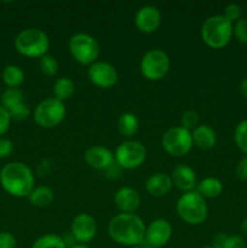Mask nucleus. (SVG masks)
Listing matches in <instances>:
<instances>
[{
  "label": "nucleus",
  "instance_id": "1",
  "mask_svg": "<svg viewBox=\"0 0 247 248\" xmlns=\"http://www.w3.org/2000/svg\"><path fill=\"white\" fill-rule=\"evenodd\" d=\"M145 224L135 213H119L108 224V234L116 244L126 247L139 246L144 241Z\"/></svg>",
  "mask_w": 247,
  "mask_h": 248
},
{
  "label": "nucleus",
  "instance_id": "2",
  "mask_svg": "<svg viewBox=\"0 0 247 248\" xmlns=\"http://www.w3.org/2000/svg\"><path fill=\"white\" fill-rule=\"evenodd\" d=\"M0 184L7 194L15 198H28L34 189V174L26 164L12 161L0 171Z\"/></svg>",
  "mask_w": 247,
  "mask_h": 248
},
{
  "label": "nucleus",
  "instance_id": "3",
  "mask_svg": "<svg viewBox=\"0 0 247 248\" xmlns=\"http://www.w3.org/2000/svg\"><path fill=\"white\" fill-rule=\"evenodd\" d=\"M234 26L223 15H213L201 26V39L211 48H223L229 44Z\"/></svg>",
  "mask_w": 247,
  "mask_h": 248
},
{
  "label": "nucleus",
  "instance_id": "4",
  "mask_svg": "<svg viewBox=\"0 0 247 248\" xmlns=\"http://www.w3.org/2000/svg\"><path fill=\"white\" fill-rule=\"evenodd\" d=\"M176 210L178 217L190 225L202 224L208 215L206 199L196 190L184 193L177 201Z\"/></svg>",
  "mask_w": 247,
  "mask_h": 248
},
{
  "label": "nucleus",
  "instance_id": "5",
  "mask_svg": "<svg viewBox=\"0 0 247 248\" xmlns=\"http://www.w3.org/2000/svg\"><path fill=\"white\" fill-rule=\"evenodd\" d=\"M50 39L39 28H28L18 33L15 39V48L22 56L29 58H41L47 55Z\"/></svg>",
  "mask_w": 247,
  "mask_h": 248
},
{
  "label": "nucleus",
  "instance_id": "6",
  "mask_svg": "<svg viewBox=\"0 0 247 248\" xmlns=\"http://www.w3.org/2000/svg\"><path fill=\"white\" fill-rule=\"evenodd\" d=\"M67 109L64 102L56 99L55 97L45 98L35 107L33 113L36 125L43 128H53L60 125L65 118Z\"/></svg>",
  "mask_w": 247,
  "mask_h": 248
},
{
  "label": "nucleus",
  "instance_id": "7",
  "mask_svg": "<svg viewBox=\"0 0 247 248\" xmlns=\"http://www.w3.org/2000/svg\"><path fill=\"white\" fill-rule=\"evenodd\" d=\"M69 51L80 64L91 65L99 56V44L91 34L77 33L69 39Z\"/></svg>",
  "mask_w": 247,
  "mask_h": 248
},
{
  "label": "nucleus",
  "instance_id": "8",
  "mask_svg": "<svg viewBox=\"0 0 247 248\" xmlns=\"http://www.w3.org/2000/svg\"><path fill=\"white\" fill-rule=\"evenodd\" d=\"M170 57L165 51L160 48H153L145 52L140 60V73L145 79L150 81H157L165 78L170 69Z\"/></svg>",
  "mask_w": 247,
  "mask_h": 248
},
{
  "label": "nucleus",
  "instance_id": "9",
  "mask_svg": "<svg viewBox=\"0 0 247 248\" xmlns=\"http://www.w3.org/2000/svg\"><path fill=\"white\" fill-rule=\"evenodd\" d=\"M161 145L171 156L181 157L188 154L193 148L191 132L182 126L169 128L161 138Z\"/></svg>",
  "mask_w": 247,
  "mask_h": 248
},
{
  "label": "nucleus",
  "instance_id": "10",
  "mask_svg": "<svg viewBox=\"0 0 247 248\" xmlns=\"http://www.w3.org/2000/svg\"><path fill=\"white\" fill-rule=\"evenodd\" d=\"M114 157L120 169L135 170L145 161L147 149L138 140H125L116 148Z\"/></svg>",
  "mask_w": 247,
  "mask_h": 248
},
{
  "label": "nucleus",
  "instance_id": "11",
  "mask_svg": "<svg viewBox=\"0 0 247 248\" xmlns=\"http://www.w3.org/2000/svg\"><path fill=\"white\" fill-rule=\"evenodd\" d=\"M171 223L164 218H157L145 228L144 246L147 248H162L166 246L172 237Z\"/></svg>",
  "mask_w": 247,
  "mask_h": 248
},
{
  "label": "nucleus",
  "instance_id": "12",
  "mask_svg": "<svg viewBox=\"0 0 247 248\" xmlns=\"http://www.w3.org/2000/svg\"><path fill=\"white\" fill-rule=\"evenodd\" d=\"M87 75H89L90 81L101 89H110L119 80L116 68L104 61H97L89 65Z\"/></svg>",
  "mask_w": 247,
  "mask_h": 248
},
{
  "label": "nucleus",
  "instance_id": "13",
  "mask_svg": "<svg viewBox=\"0 0 247 248\" xmlns=\"http://www.w3.org/2000/svg\"><path fill=\"white\" fill-rule=\"evenodd\" d=\"M97 234V222L89 213H80L73 219L70 235L79 245L91 242Z\"/></svg>",
  "mask_w": 247,
  "mask_h": 248
},
{
  "label": "nucleus",
  "instance_id": "14",
  "mask_svg": "<svg viewBox=\"0 0 247 248\" xmlns=\"http://www.w3.org/2000/svg\"><path fill=\"white\" fill-rule=\"evenodd\" d=\"M135 24L142 33H154L161 24V12L154 5H144L136 14Z\"/></svg>",
  "mask_w": 247,
  "mask_h": 248
},
{
  "label": "nucleus",
  "instance_id": "15",
  "mask_svg": "<svg viewBox=\"0 0 247 248\" xmlns=\"http://www.w3.org/2000/svg\"><path fill=\"white\" fill-rule=\"evenodd\" d=\"M84 159L91 169L99 170V171H106L115 162L114 153L103 145H92L87 148L84 154Z\"/></svg>",
  "mask_w": 247,
  "mask_h": 248
},
{
  "label": "nucleus",
  "instance_id": "16",
  "mask_svg": "<svg viewBox=\"0 0 247 248\" xmlns=\"http://www.w3.org/2000/svg\"><path fill=\"white\" fill-rule=\"evenodd\" d=\"M114 203L121 213H135L139 208L140 195L131 186H123L114 195Z\"/></svg>",
  "mask_w": 247,
  "mask_h": 248
},
{
  "label": "nucleus",
  "instance_id": "17",
  "mask_svg": "<svg viewBox=\"0 0 247 248\" xmlns=\"http://www.w3.org/2000/svg\"><path fill=\"white\" fill-rule=\"evenodd\" d=\"M171 179L173 186L184 193L194 190V188L196 186V174L194 170L188 165H178L177 167H174V170L172 171Z\"/></svg>",
  "mask_w": 247,
  "mask_h": 248
},
{
  "label": "nucleus",
  "instance_id": "18",
  "mask_svg": "<svg viewBox=\"0 0 247 248\" xmlns=\"http://www.w3.org/2000/svg\"><path fill=\"white\" fill-rule=\"evenodd\" d=\"M172 186H173V183H172L171 176H169L165 172H156L147 179L145 190L152 196L161 198V196L167 195L171 191Z\"/></svg>",
  "mask_w": 247,
  "mask_h": 248
},
{
  "label": "nucleus",
  "instance_id": "19",
  "mask_svg": "<svg viewBox=\"0 0 247 248\" xmlns=\"http://www.w3.org/2000/svg\"><path fill=\"white\" fill-rule=\"evenodd\" d=\"M191 138H193V144L202 150L212 149L217 143L216 131L211 126L205 125V124L196 126L191 131Z\"/></svg>",
  "mask_w": 247,
  "mask_h": 248
},
{
  "label": "nucleus",
  "instance_id": "20",
  "mask_svg": "<svg viewBox=\"0 0 247 248\" xmlns=\"http://www.w3.org/2000/svg\"><path fill=\"white\" fill-rule=\"evenodd\" d=\"M196 191L205 199H215L222 194L223 184L216 177H206L199 182L196 186Z\"/></svg>",
  "mask_w": 247,
  "mask_h": 248
},
{
  "label": "nucleus",
  "instance_id": "21",
  "mask_svg": "<svg viewBox=\"0 0 247 248\" xmlns=\"http://www.w3.org/2000/svg\"><path fill=\"white\" fill-rule=\"evenodd\" d=\"M28 199L31 205L35 207H47L55 200V193L50 186H36L31 191Z\"/></svg>",
  "mask_w": 247,
  "mask_h": 248
},
{
  "label": "nucleus",
  "instance_id": "22",
  "mask_svg": "<svg viewBox=\"0 0 247 248\" xmlns=\"http://www.w3.org/2000/svg\"><path fill=\"white\" fill-rule=\"evenodd\" d=\"M138 128H139V120L133 113L127 111L119 116L118 131L121 136L127 138L132 137L133 135L137 133Z\"/></svg>",
  "mask_w": 247,
  "mask_h": 248
},
{
  "label": "nucleus",
  "instance_id": "23",
  "mask_svg": "<svg viewBox=\"0 0 247 248\" xmlns=\"http://www.w3.org/2000/svg\"><path fill=\"white\" fill-rule=\"evenodd\" d=\"M53 97L61 102L69 99L75 92V84L70 78L62 77L53 84Z\"/></svg>",
  "mask_w": 247,
  "mask_h": 248
},
{
  "label": "nucleus",
  "instance_id": "24",
  "mask_svg": "<svg viewBox=\"0 0 247 248\" xmlns=\"http://www.w3.org/2000/svg\"><path fill=\"white\" fill-rule=\"evenodd\" d=\"M1 77L2 81L9 89H18V86H21L24 81V72L21 69V67L15 64L5 67Z\"/></svg>",
  "mask_w": 247,
  "mask_h": 248
},
{
  "label": "nucleus",
  "instance_id": "25",
  "mask_svg": "<svg viewBox=\"0 0 247 248\" xmlns=\"http://www.w3.org/2000/svg\"><path fill=\"white\" fill-rule=\"evenodd\" d=\"M0 101H1V106L9 111L10 109L15 108V107L18 106V104L23 103V92L19 89H9V87H7V89L2 92Z\"/></svg>",
  "mask_w": 247,
  "mask_h": 248
},
{
  "label": "nucleus",
  "instance_id": "26",
  "mask_svg": "<svg viewBox=\"0 0 247 248\" xmlns=\"http://www.w3.org/2000/svg\"><path fill=\"white\" fill-rule=\"evenodd\" d=\"M31 248H68L64 239L55 234H46L38 237Z\"/></svg>",
  "mask_w": 247,
  "mask_h": 248
},
{
  "label": "nucleus",
  "instance_id": "27",
  "mask_svg": "<svg viewBox=\"0 0 247 248\" xmlns=\"http://www.w3.org/2000/svg\"><path fill=\"white\" fill-rule=\"evenodd\" d=\"M39 68L41 73L47 77H53L58 72V62L52 55H45L39 58Z\"/></svg>",
  "mask_w": 247,
  "mask_h": 248
},
{
  "label": "nucleus",
  "instance_id": "28",
  "mask_svg": "<svg viewBox=\"0 0 247 248\" xmlns=\"http://www.w3.org/2000/svg\"><path fill=\"white\" fill-rule=\"evenodd\" d=\"M234 140L237 148L247 155V119L241 121L235 128Z\"/></svg>",
  "mask_w": 247,
  "mask_h": 248
},
{
  "label": "nucleus",
  "instance_id": "29",
  "mask_svg": "<svg viewBox=\"0 0 247 248\" xmlns=\"http://www.w3.org/2000/svg\"><path fill=\"white\" fill-rule=\"evenodd\" d=\"M181 126L191 131L199 126V114L195 110H185L181 116Z\"/></svg>",
  "mask_w": 247,
  "mask_h": 248
},
{
  "label": "nucleus",
  "instance_id": "30",
  "mask_svg": "<svg viewBox=\"0 0 247 248\" xmlns=\"http://www.w3.org/2000/svg\"><path fill=\"white\" fill-rule=\"evenodd\" d=\"M9 114L11 120L24 121L26 119H28L29 114H31V110H29L28 104H27L26 102H23V103L18 104V106H16L15 108L10 109Z\"/></svg>",
  "mask_w": 247,
  "mask_h": 248
},
{
  "label": "nucleus",
  "instance_id": "31",
  "mask_svg": "<svg viewBox=\"0 0 247 248\" xmlns=\"http://www.w3.org/2000/svg\"><path fill=\"white\" fill-rule=\"evenodd\" d=\"M232 34H235L240 43L247 44V18H240L239 21L235 22Z\"/></svg>",
  "mask_w": 247,
  "mask_h": 248
},
{
  "label": "nucleus",
  "instance_id": "32",
  "mask_svg": "<svg viewBox=\"0 0 247 248\" xmlns=\"http://www.w3.org/2000/svg\"><path fill=\"white\" fill-rule=\"evenodd\" d=\"M223 16L230 21L232 22H237L240 18H241V6L235 2H232V4H228L227 6L224 7V14Z\"/></svg>",
  "mask_w": 247,
  "mask_h": 248
},
{
  "label": "nucleus",
  "instance_id": "33",
  "mask_svg": "<svg viewBox=\"0 0 247 248\" xmlns=\"http://www.w3.org/2000/svg\"><path fill=\"white\" fill-rule=\"evenodd\" d=\"M222 248H246V242L244 237L240 235H232V236H227L225 241L223 242Z\"/></svg>",
  "mask_w": 247,
  "mask_h": 248
},
{
  "label": "nucleus",
  "instance_id": "34",
  "mask_svg": "<svg viewBox=\"0 0 247 248\" xmlns=\"http://www.w3.org/2000/svg\"><path fill=\"white\" fill-rule=\"evenodd\" d=\"M10 123H11V118H10L9 111L0 104V137L9 131Z\"/></svg>",
  "mask_w": 247,
  "mask_h": 248
},
{
  "label": "nucleus",
  "instance_id": "35",
  "mask_svg": "<svg viewBox=\"0 0 247 248\" xmlns=\"http://www.w3.org/2000/svg\"><path fill=\"white\" fill-rule=\"evenodd\" d=\"M16 237L7 232H0V248H16Z\"/></svg>",
  "mask_w": 247,
  "mask_h": 248
},
{
  "label": "nucleus",
  "instance_id": "36",
  "mask_svg": "<svg viewBox=\"0 0 247 248\" xmlns=\"http://www.w3.org/2000/svg\"><path fill=\"white\" fill-rule=\"evenodd\" d=\"M53 167H55V162L50 159H45L38 165V169H36V172L40 177H46L52 172Z\"/></svg>",
  "mask_w": 247,
  "mask_h": 248
},
{
  "label": "nucleus",
  "instance_id": "37",
  "mask_svg": "<svg viewBox=\"0 0 247 248\" xmlns=\"http://www.w3.org/2000/svg\"><path fill=\"white\" fill-rule=\"evenodd\" d=\"M14 152V143L7 138H0V159L9 157Z\"/></svg>",
  "mask_w": 247,
  "mask_h": 248
},
{
  "label": "nucleus",
  "instance_id": "38",
  "mask_svg": "<svg viewBox=\"0 0 247 248\" xmlns=\"http://www.w3.org/2000/svg\"><path fill=\"white\" fill-rule=\"evenodd\" d=\"M236 177L240 181H247V156L242 157L237 164L236 170H235Z\"/></svg>",
  "mask_w": 247,
  "mask_h": 248
},
{
  "label": "nucleus",
  "instance_id": "39",
  "mask_svg": "<svg viewBox=\"0 0 247 248\" xmlns=\"http://www.w3.org/2000/svg\"><path fill=\"white\" fill-rule=\"evenodd\" d=\"M240 92L247 99V78H245L241 81V84H240Z\"/></svg>",
  "mask_w": 247,
  "mask_h": 248
},
{
  "label": "nucleus",
  "instance_id": "40",
  "mask_svg": "<svg viewBox=\"0 0 247 248\" xmlns=\"http://www.w3.org/2000/svg\"><path fill=\"white\" fill-rule=\"evenodd\" d=\"M241 230H242V232H244L245 235H247V218H246V219L242 220V223H241Z\"/></svg>",
  "mask_w": 247,
  "mask_h": 248
},
{
  "label": "nucleus",
  "instance_id": "41",
  "mask_svg": "<svg viewBox=\"0 0 247 248\" xmlns=\"http://www.w3.org/2000/svg\"><path fill=\"white\" fill-rule=\"evenodd\" d=\"M68 248H90V247H87L86 245H79V244H77V245H73V246H69Z\"/></svg>",
  "mask_w": 247,
  "mask_h": 248
},
{
  "label": "nucleus",
  "instance_id": "42",
  "mask_svg": "<svg viewBox=\"0 0 247 248\" xmlns=\"http://www.w3.org/2000/svg\"><path fill=\"white\" fill-rule=\"evenodd\" d=\"M130 248H147V247L143 246V245H139V246H135V247H130Z\"/></svg>",
  "mask_w": 247,
  "mask_h": 248
},
{
  "label": "nucleus",
  "instance_id": "43",
  "mask_svg": "<svg viewBox=\"0 0 247 248\" xmlns=\"http://www.w3.org/2000/svg\"><path fill=\"white\" fill-rule=\"evenodd\" d=\"M200 248H217V247H215V246H203V247H200Z\"/></svg>",
  "mask_w": 247,
  "mask_h": 248
}]
</instances>
